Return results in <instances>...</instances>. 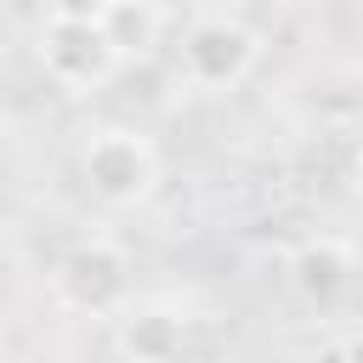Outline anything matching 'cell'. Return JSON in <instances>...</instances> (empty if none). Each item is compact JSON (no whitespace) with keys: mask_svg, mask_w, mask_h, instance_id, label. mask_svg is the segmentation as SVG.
I'll return each mask as SVG.
<instances>
[{"mask_svg":"<svg viewBox=\"0 0 363 363\" xmlns=\"http://www.w3.org/2000/svg\"><path fill=\"white\" fill-rule=\"evenodd\" d=\"M79 170H85V187L113 210H136L159 193V147L130 125L91 130L85 153H79Z\"/></svg>","mask_w":363,"mask_h":363,"instance_id":"cell-1","label":"cell"},{"mask_svg":"<svg viewBox=\"0 0 363 363\" xmlns=\"http://www.w3.org/2000/svg\"><path fill=\"white\" fill-rule=\"evenodd\" d=\"M40 68H45L51 85L85 96V91H96V85L113 79L119 51L108 45V34H102L96 17H51L40 28Z\"/></svg>","mask_w":363,"mask_h":363,"instance_id":"cell-2","label":"cell"},{"mask_svg":"<svg viewBox=\"0 0 363 363\" xmlns=\"http://www.w3.org/2000/svg\"><path fill=\"white\" fill-rule=\"evenodd\" d=\"M261 57V40L238 17H199L182 40V79L199 91H233Z\"/></svg>","mask_w":363,"mask_h":363,"instance_id":"cell-3","label":"cell"},{"mask_svg":"<svg viewBox=\"0 0 363 363\" xmlns=\"http://www.w3.org/2000/svg\"><path fill=\"white\" fill-rule=\"evenodd\" d=\"M130 278H125V255L113 244H79L62 267H57V295L74 312H113L125 301Z\"/></svg>","mask_w":363,"mask_h":363,"instance_id":"cell-4","label":"cell"},{"mask_svg":"<svg viewBox=\"0 0 363 363\" xmlns=\"http://www.w3.org/2000/svg\"><path fill=\"white\" fill-rule=\"evenodd\" d=\"M182 335L187 323L170 312V306H136L119 318V357L130 363H182Z\"/></svg>","mask_w":363,"mask_h":363,"instance_id":"cell-5","label":"cell"},{"mask_svg":"<svg viewBox=\"0 0 363 363\" xmlns=\"http://www.w3.org/2000/svg\"><path fill=\"white\" fill-rule=\"evenodd\" d=\"M357 261L340 238H306L295 255H289V284L306 295V301H335L346 284H352Z\"/></svg>","mask_w":363,"mask_h":363,"instance_id":"cell-6","label":"cell"},{"mask_svg":"<svg viewBox=\"0 0 363 363\" xmlns=\"http://www.w3.org/2000/svg\"><path fill=\"white\" fill-rule=\"evenodd\" d=\"M96 23H102L108 45L119 51V62H125V57H147L153 40H159V11H153L147 0H108Z\"/></svg>","mask_w":363,"mask_h":363,"instance_id":"cell-7","label":"cell"},{"mask_svg":"<svg viewBox=\"0 0 363 363\" xmlns=\"http://www.w3.org/2000/svg\"><path fill=\"white\" fill-rule=\"evenodd\" d=\"M108 0H51V17H102Z\"/></svg>","mask_w":363,"mask_h":363,"instance_id":"cell-8","label":"cell"},{"mask_svg":"<svg viewBox=\"0 0 363 363\" xmlns=\"http://www.w3.org/2000/svg\"><path fill=\"white\" fill-rule=\"evenodd\" d=\"M357 193H363V153H357Z\"/></svg>","mask_w":363,"mask_h":363,"instance_id":"cell-9","label":"cell"},{"mask_svg":"<svg viewBox=\"0 0 363 363\" xmlns=\"http://www.w3.org/2000/svg\"><path fill=\"white\" fill-rule=\"evenodd\" d=\"M108 363H130V357H119V352H113V357H108Z\"/></svg>","mask_w":363,"mask_h":363,"instance_id":"cell-10","label":"cell"}]
</instances>
